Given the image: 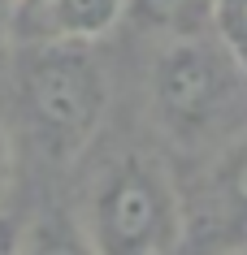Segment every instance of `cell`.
<instances>
[{
	"label": "cell",
	"instance_id": "1",
	"mask_svg": "<svg viewBox=\"0 0 247 255\" xmlns=\"http://www.w3.org/2000/svg\"><path fill=\"white\" fill-rule=\"evenodd\" d=\"M152 113L178 147H226L247 130V69L213 35H178L152 69Z\"/></svg>",
	"mask_w": 247,
	"mask_h": 255
},
{
	"label": "cell",
	"instance_id": "2",
	"mask_svg": "<svg viewBox=\"0 0 247 255\" xmlns=\"http://www.w3.org/2000/svg\"><path fill=\"white\" fill-rule=\"evenodd\" d=\"M13 87L39 147L61 160L91 143L109 108V78L91 56V43L17 48Z\"/></svg>",
	"mask_w": 247,
	"mask_h": 255
},
{
	"label": "cell",
	"instance_id": "3",
	"mask_svg": "<svg viewBox=\"0 0 247 255\" xmlns=\"http://www.w3.org/2000/svg\"><path fill=\"white\" fill-rule=\"evenodd\" d=\"M82 229L96 255H174L182 238V195L156 156L126 151L100 173Z\"/></svg>",
	"mask_w": 247,
	"mask_h": 255
},
{
	"label": "cell",
	"instance_id": "4",
	"mask_svg": "<svg viewBox=\"0 0 247 255\" xmlns=\"http://www.w3.org/2000/svg\"><path fill=\"white\" fill-rule=\"evenodd\" d=\"M247 251V130L217 147L200 182L182 195V238L174 255Z\"/></svg>",
	"mask_w": 247,
	"mask_h": 255
},
{
	"label": "cell",
	"instance_id": "5",
	"mask_svg": "<svg viewBox=\"0 0 247 255\" xmlns=\"http://www.w3.org/2000/svg\"><path fill=\"white\" fill-rule=\"evenodd\" d=\"M126 17V0H13L4 30L17 48L96 43Z\"/></svg>",
	"mask_w": 247,
	"mask_h": 255
},
{
	"label": "cell",
	"instance_id": "6",
	"mask_svg": "<svg viewBox=\"0 0 247 255\" xmlns=\"http://www.w3.org/2000/svg\"><path fill=\"white\" fill-rule=\"evenodd\" d=\"M213 0H126V17H135L143 30L165 35H200V22L208 17Z\"/></svg>",
	"mask_w": 247,
	"mask_h": 255
},
{
	"label": "cell",
	"instance_id": "7",
	"mask_svg": "<svg viewBox=\"0 0 247 255\" xmlns=\"http://www.w3.org/2000/svg\"><path fill=\"white\" fill-rule=\"evenodd\" d=\"M22 255H96L91 238H87V229L65 212H52L35 221L26 229V238H22Z\"/></svg>",
	"mask_w": 247,
	"mask_h": 255
},
{
	"label": "cell",
	"instance_id": "8",
	"mask_svg": "<svg viewBox=\"0 0 247 255\" xmlns=\"http://www.w3.org/2000/svg\"><path fill=\"white\" fill-rule=\"evenodd\" d=\"M208 22H213V39L247 69V0H213Z\"/></svg>",
	"mask_w": 247,
	"mask_h": 255
},
{
	"label": "cell",
	"instance_id": "9",
	"mask_svg": "<svg viewBox=\"0 0 247 255\" xmlns=\"http://www.w3.org/2000/svg\"><path fill=\"white\" fill-rule=\"evenodd\" d=\"M22 238H26V229L9 212H0V255H22Z\"/></svg>",
	"mask_w": 247,
	"mask_h": 255
},
{
	"label": "cell",
	"instance_id": "10",
	"mask_svg": "<svg viewBox=\"0 0 247 255\" xmlns=\"http://www.w3.org/2000/svg\"><path fill=\"white\" fill-rule=\"evenodd\" d=\"M9 182H13V147H9V134L0 126V199L9 195Z\"/></svg>",
	"mask_w": 247,
	"mask_h": 255
},
{
	"label": "cell",
	"instance_id": "11",
	"mask_svg": "<svg viewBox=\"0 0 247 255\" xmlns=\"http://www.w3.org/2000/svg\"><path fill=\"white\" fill-rule=\"evenodd\" d=\"M9 4H13V0H0V26H4V13H9Z\"/></svg>",
	"mask_w": 247,
	"mask_h": 255
},
{
	"label": "cell",
	"instance_id": "12",
	"mask_svg": "<svg viewBox=\"0 0 247 255\" xmlns=\"http://www.w3.org/2000/svg\"><path fill=\"white\" fill-rule=\"evenodd\" d=\"M234 255H247V251H234Z\"/></svg>",
	"mask_w": 247,
	"mask_h": 255
}]
</instances>
